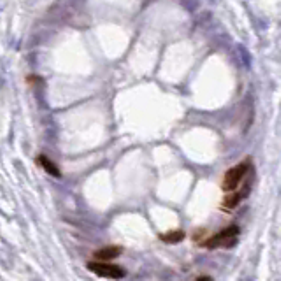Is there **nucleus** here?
Listing matches in <instances>:
<instances>
[{"mask_svg": "<svg viewBox=\"0 0 281 281\" xmlns=\"http://www.w3.org/2000/svg\"><path fill=\"white\" fill-rule=\"evenodd\" d=\"M250 169H252V162H250V160H244V162L238 164L236 167L228 169L227 172H225V176H224V183H222V188H224L227 194H230V192H236L239 186H241L242 181L246 180V176H248Z\"/></svg>", "mask_w": 281, "mask_h": 281, "instance_id": "f257e3e1", "label": "nucleus"}, {"mask_svg": "<svg viewBox=\"0 0 281 281\" xmlns=\"http://www.w3.org/2000/svg\"><path fill=\"white\" fill-rule=\"evenodd\" d=\"M238 238H239V227L238 225H230V227L224 228V230H220L218 234H214L213 238L202 241L200 244L204 246V248H209V250L228 248V246L236 244Z\"/></svg>", "mask_w": 281, "mask_h": 281, "instance_id": "f03ea898", "label": "nucleus"}, {"mask_svg": "<svg viewBox=\"0 0 281 281\" xmlns=\"http://www.w3.org/2000/svg\"><path fill=\"white\" fill-rule=\"evenodd\" d=\"M88 270L97 274L98 278H108V280H122L126 274L125 269H122V267L112 266L109 262H98V260L88 264Z\"/></svg>", "mask_w": 281, "mask_h": 281, "instance_id": "7ed1b4c3", "label": "nucleus"}, {"mask_svg": "<svg viewBox=\"0 0 281 281\" xmlns=\"http://www.w3.org/2000/svg\"><path fill=\"white\" fill-rule=\"evenodd\" d=\"M123 248L122 246H106V248L98 250V252H95V260H98V262H111V260L118 258L120 255H122Z\"/></svg>", "mask_w": 281, "mask_h": 281, "instance_id": "20e7f679", "label": "nucleus"}, {"mask_svg": "<svg viewBox=\"0 0 281 281\" xmlns=\"http://www.w3.org/2000/svg\"><path fill=\"white\" fill-rule=\"evenodd\" d=\"M250 190H236V192H230V194H227V197L224 198V204H222V208L225 209V211H230V209H236L239 206V202L242 200V198L248 195Z\"/></svg>", "mask_w": 281, "mask_h": 281, "instance_id": "39448f33", "label": "nucleus"}, {"mask_svg": "<svg viewBox=\"0 0 281 281\" xmlns=\"http://www.w3.org/2000/svg\"><path fill=\"white\" fill-rule=\"evenodd\" d=\"M37 164H39V166L42 167V169L46 170L48 174H51V176H54V178H60L62 176V172H60V169L56 167V164L51 162V160L48 158L46 155L37 156Z\"/></svg>", "mask_w": 281, "mask_h": 281, "instance_id": "423d86ee", "label": "nucleus"}, {"mask_svg": "<svg viewBox=\"0 0 281 281\" xmlns=\"http://www.w3.org/2000/svg\"><path fill=\"white\" fill-rule=\"evenodd\" d=\"M160 239H162L164 242H167V244H178V242L184 241V232H183V230L167 232V234H162V236H160Z\"/></svg>", "mask_w": 281, "mask_h": 281, "instance_id": "0eeeda50", "label": "nucleus"}, {"mask_svg": "<svg viewBox=\"0 0 281 281\" xmlns=\"http://www.w3.org/2000/svg\"><path fill=\"white\" fill-rule=\"evenodd\" d=\"M195 281H213L211 278H200V280H195Z\"/></svg>", "mask_w": 281, "mask_h": 281, "instance_id": "6e6552de", "label": "nucleus"}]
</instances>
